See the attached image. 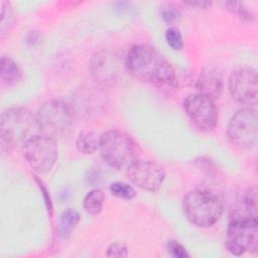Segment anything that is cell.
<instances>
[{"label":"cell","mask_w":258,"mask_h":258,"mask_svg":"<svg viewBox=\"0 0 258 258\" xmlns=\"http://www.w3.org/2000/svg\"><path fill=\"white\" fill-rule=\"evenodd\" d=\"M124 62L128 73L139 81L158 86H176V74L173 67L156 48L150 45L131 46Z\"/></svg>","instance_id":"6da1fadb"},{"label":"cell","mask_w":258,"mask_h":258,"mask_svg":"<svg viewBox=\"0 0 258 258\" xmlns=\"http://www.w3.org/2000/svg\"><path fill=\"white\" fill-rule=\"evenodd\" d=\"M36 117L26 108L15 107L5 110L1 114L0 122V137L1 149L8 152L19 144L39 134Z\"/></svg>","instance_id":"7a4b0ae2"},{"label":"cell","mask_w":258,"mask_h":258,"mask_svg":"<svg viewBox=\"0 0 258 258\" xmlns=\"http://www.w3.org/2000/svg\"><path fill=\"white\" fill-rule=\"evenodd\" d=\"M99 151L103 160L112 168L127 169L137 157V145L124 131L112 129L100 135Z\"/></svg>","instance_id":"3957f363"},{"label":"cell","mask_w":258,"mask_h":258,"mask_svg":"<svg viewBox=\"0 0 258 258\" xmlns=\"http://www.w3.org/2000/svg\"><path fill=\"white\" fill-rule=\"evenodd\" d=\"M182 210L191 224L200 228H209L220 220L223 214V204L214 194L195 189L183 198Z\"/></svg>","instance_id":"277c9868"},{"label":"cell","mask_w":258,"mask_h":258,"mask_svg":"<svg viewBox=\"0 0 258 258\" xmlns=\"http://www.w3.org/2000/svg\"><path fill=\"white\" fill-rule=\"evenodd\" d=\"M36 121L41 134L56 137L66 134L74 122L72 108L60 100H48L37 110Z\"/></svg>","instance_id":"5b68a950"},{"label":"cell","mask_w":258,"mask_h":258,"mask_svg":"<svg viewBox=\"0 0 258 258\" xmlns=\"http://www.w3.org/2000/svg\"><path fill=\"white\" fill-rule=\"evenodd\" d=\"M22 147L27 163L38 173L48 172L57 160L56 141L44 134L33 135L24 142Z\"/></svg>","instance_id":"8992f818"},{"label":"cell","mask_w":258,"mask_h":258,"mask_svg":"<svg viewBox=\"0 0 258 258\" xmlns=\"http://www.w3.org/2000/svg\"><path fill=\"white\" fill-rule=\"evenodd\" d=\"M228 137L232 144L241 149H252L257 144L258 117L254 108L246 107L237 111L229 121Z\"/></svg>","instance_id":"52a82bcc"},{"label":"cell","mask_w":258,"mask_h":258,"mask_svg":"<svg viewBox=\"0 0 258 258\" xmlns=\"http://www.w3.org/2000/svg\"><path fill=\"white\" fill-rule=\"evenodd\" d=\"M183 110L201 131H212L218 122V110L214 99L201 94H189L182 103Z\"/></svg>","instance_id":"ba28073f"},{"label":"cell","mask_w":258,"mask_h":258,"mask_svg":"<svg viewBox=\"0 0 258 258\" xmlns=\"http://www.w3.org/2000/svg\"><path fill=\"white\" fill-rule=\"evenodd\" d=\"M126 171L134 185L151 192L157 191L165 179L164 168L152 160L136 159Z\"/></svg>","instance_id":"9c48e42d"},{"label":"cell","mask_w":258,"mask_h":258,"mask_svg":"<svg viewBox=\"0 0 258 258\" xmlns=\"http://www.w3.org/2000/svg\"><path fill=\"white\" fill-rule=\"evenodd\" d=\"M257 72L245 67L234 71L228 81V89L234 100L244 105H254L257 102L258 85Z\"/></svg>","instance_id":"30bf717a"},{"label":"cell","mask_w":258,"mask_h":258,"mask_svg":"<svg viewBox=\"0 0 258 258\" xmlns=\"http://www.w3.org/2000/svg\"><path fill=\"white\" fill-rule=\"evenodd\" d=\"M244 252L257 253L258 223L253 217L239 218L232 221L228 228V241Z\"/></svg>","instance_id":"8fae6325"},{"label":"cell","mask_w":258,"mask_h":258,"mask_svg":"<svg viewBox=\"0 0 258 258\" xmlns=\"http://www.w3.org/2000/svg\"><path fill=\"white\" fill-rule=\"evenodd\" d=\"M121 61L112 51H96L90 60V72L96 82L102 86H113L120 76Z\"/></svg>","instance_id":"7c38bea8"},{"label":"cell","mask_w":258,"mask_h":258,"mask_svg":"<svg viewBox=\"0 0 258 258\" xmlns=\"http://www.w3.org/2000/svg\"><path fill=\"white\" fill-rule=\"evenodd\" d=\"M224 84L221 72L215 67L204 69L197 81L199 93L204 94L212 99L219 98L223 92Z\"/></svg>","instance_id":"4fadbf2b"},{"label":"cell","mask_w":258,"mask_h":258,"mask_svg":"<svg viewBox=\"0 0 258 258\" xmlns=\"http://www.w3.org/2000/svg\"><path fill=\"white\" fill-rule=\"evenodd\" d=\"M22 78V71L20 67L13 59L7 56L1 58L0 79L1 84L5 86H12L19 82Z\"/></svg>","instance_id":"5bb4252c"},{"label":"cell","mask_w":258,"mask_h":258,"mask_svg":"<svg viewBox=\"0 0 258 258\" xmlns=\"http://www.w3.org/2000/svg\"><path fill=\"white\" fill-rule=\"evenodd\" d=\"M80 221V215L74 209H67L61 213L57 225V234L62 239H68Z\"/></svg>","instance_id":"9a60e30c"},{"label":"cell","mask_w":258,"mask_h":258,"mask_svg":"<svg viewBox=\"0 0 258 258\" xmlns=\"http://www.w3.org/2000/svg\"><path fill=\"white\" fill-rule=\"evenodd\" d=\"M99 140L100 136L96 132L84 130L79 133L76 145L80 152L87 155L93 154L96 150L99 149Z\"/></svg>","instance_id":"2e32d148"},{"label":"cell","mask_w":258,"mask_h":258,"mask_svg":"<svg viewBox=\"0 0 258 258\" xmlns=\"http://www.w3.org/2000/svg\"><path fill=\"white\" fill-rule=\"evenodd\" d=\"M104 200H105V196L101 189L99 188L92 189L86 195L84 199L83 205H84L85 211L92 216H96L100 214L103 209Z\"/></svg>","instance_id":"e0dca14e"},{"label":"cell","mask_w":258,"mask_h":258,"mask_svg":"<svg viewBox=\"0 0 258 258\" xmlns=\"http://www.w3.org/2000/svg\"><path fill=\"white\" fill-rule=\"evenodd\" d=\"M227 9L235 14L237 17H239L241 20L245 21H251L254 19V15L252 12L248 9L246 4L241 1H226L224 2Z\"/></svg>","instance_id":"ac0fdd59"},{"label":"cell","mask_w":258,"mask_h":258,"mask_svg":"<svg viewBox=\"0 0 258 258\" xmlns=\"http://www.w3.org/2000/svg\"><path fill=\"white\" fill-rule=\"evenodd\" d=\"M110 191L113 196L123 200H132L136 196V191L133 186L121 181H115L111 183Z\"/></svg>","instance_id":"d6986e66"},{"label":"cell","mask_w":258,"mask_h":258,"mask_svg":"<svg viewBox=\"0 0 258 258\" xmlns=\"http://www.w3.org/2000/svg\"><path fill=\"white\" fill-rule=\"evenodd\" d=\"M13 20V10L10 2L2 3V11H1V36H4L5 32H8L10 26L12 25Z\"/></svg>","instance_id":"ffe728a7"},{"label":"cell","mask_w":258,"mask_h":258,"mask_svg":"<svg viewBox=\"0 0 258 258\" xmlns=\"http://www.w3.org/2000/svg\"><path fill=\"white\" fill-rule=\"evenodd\" d=\"M165 40L174 50H180L183 47V40L179 30L176 27H168L165 31Z\"/></svg>","instance_id":"44dd1931"},{"label":"cell","mask_w":258,"mask_h":258,"mask_svg":"<svg viewBox=\"0 0 258 258\" xmlns=\"http://www.w3.org/2000/svg\"><path fill=\"white\" fill-rule=\"evenodd\" d=\"M245 207L250 217L257 219V187L251 186L245 195Z\"/></svg>","instance_id":"7402d4cb"},{"label":"cell","mask_w":258,"mask_h":258,"mask_svg":"<svg viewBox=\"0 0 258 258\" xmlns=\"http://www.w3.org/2000/svg\"><path fill=\"white\" fill-rule=\"evenodd\" d=\"M160 12H161L162 19L166 23H169V24L176 22L180 18V15H181L179 9L171 3L163 5L160 9Z\"/></svg>","instance_id":"603a6c76"},{"label":"cell","mask_w":258,"mask_h":258,"mask_svg":"<svg viewBox=\"0 0 258 258\" xmlns=\"http://www.w3.org/2000/svg\"><path fill=\"white\" fill-rule=\"evenodd\" d=\"M106 255L108 257H118V258L126 257L128 255V250L124 244L116 242L109 246Z\"/></svg>","instance_id":"cb8c5ba5"},{"label":"cell","mask_w":258,"mask_h":258,"mask_svg":"<svg viewBox=\"0 0 258 258\" xmlns=\"http://www.w3.org/2000/svg\"><path fill=\"white\" fill-rule=\"evenodd\" d=\"M167 249H168V252L172 256L177 257V258H185V257L189 256L187 254L185 248L176 241H169L167 244Z\"/></svg>","instance_id":"d4e9b609"},{"label":"cell","mask_w":258,"mask_h":258,"mask_svg":"<svg viewBox=\"0 0 258 258\" xmlns=\"http://www.w3.org/2000/svg\"><path fill=\"white\" fill-rule=\"evenodd\" d=\"M184 4L192 6V7H198V8H203L206 9L209 6L212 5L211 1H207V0H190V1H184Z\"/></svg>","instance_id":"484cf974"}]
</instances>
